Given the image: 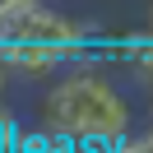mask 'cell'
Returning a JSON list of instances; mask_svg holds the SVG:
<instances>
[{"label": "cell", "mask_w": 153, "mask_h": 153, "mask_svg": "<svg viewBox=\"0 0 153 153\" xmlns=\"http://www.w3.org/2000/svg\"><path fill=\"white\" fill-rule=\"evenodd\" d=\"M97 37H102V28L93 19H74L42 0H5V10H0V42H42V47L84 51Z\"/></svg>", "instance_id": "2"}, {"label": "cell", "mask_w": 153, "mask_h": 153, "mask_svg": "<svg viewBox=\"0 0 153 153\" xmlns=\"http://www.w3.org/2000/svg\"><path fill=\"white\" fill-rule=\"evenodd\" d=\"M125 42V70L139 93H153V33H130Z\"/></svg>", "instance_id": "4"}, {"label": "cell", "mask_w": 153, "mask_h": 153, "mask_svg": "<svg viewBox=\"0 0 153 153\" xmlns=\"http://www.w3.org/2000/svg\"><path fill=\"white\" fill-rule=\"evenodd\" d=\"M116 153H153V130H139V134H130V139H125Z\"/></svg>", "instance_id": "6"}, {"label": "cell", "mask_w": 153, "mask_h": 153, "mask_svg": "<svg viewBox=\"0 0 153 153\" xmlns=\"http://www.w3.org/2000/svg\"><path fill=\"white\" fill-rule=\"evenodd\" d=\"M23 134H28V125L19 121V111H14V107H5V111H0V149H5V153H19Z\"/></svg>", "instance_id": "5"}, {"label": "cell", "mask_w": 153, "mask_h": 153, "mask_svg": "<svg viewBox=\"0 0 153 153\" xmlns=\"http://www.w3.org/2000/svg\"><path fill=\"white\" fill-rule=\"evenodd\" d=\"M42 130L70 134L79 144H102V149H121L134 134V107L116 88V79L97 65V51L47 88Z\"/></svg>", "instance_id": "1"}, {"label": "cell", "mask_w": 153, "mask_h": 153, "mask_svg": "<svg viewBox=\"0 0 153 153\" xmlns=\"http://www.w3.org/2000/svg\"><path fill=\"white\" fill-rule=\"evenodd\" d=\"M149 33H153V10H149Z\"/></svg>", "instance_id": "7"}, {"label": "cell", "mask_w": 153, "mask_h": 153, "mask_svg": "<svg viewBox=\"0 0 153 153\" xmlns=\"http://www.w3.org/2000/svg\"><path fill=\"white\" fill-rule=\"evenodd\" d=\"M0 56H5V70L14 79H28V84H56L60 74H70L74 65H84L93 51H65V47H42V42H0Z\"/></svg>", "instance_id": "3"}]
</instances>
